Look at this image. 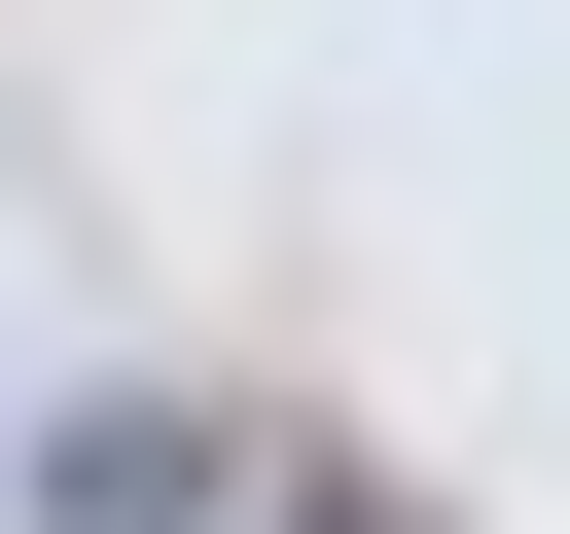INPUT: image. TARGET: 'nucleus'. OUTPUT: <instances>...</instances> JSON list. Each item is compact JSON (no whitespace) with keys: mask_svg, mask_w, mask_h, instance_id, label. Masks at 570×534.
I'll return each mask as SVG.
<instances>
[{"mask_svg":"<svg viewBox=\"0 0 570 534\" xmlns=\"http://www.w3.org/2000/svg\"><path fill=\"white\" fill-rule=\"evenodd\" d=\"M36 534H214V427H178V392H71V427H36Z\"/></svg>","mask_w":570,"mask_h":534,"instance_id":"f257e3e1","label":"nucleus"},{"mask_svg":"<svg viewBox=\"0 0 570 534\" xmlns=\"http://www.w3.org/2000/svg\"><path fill=\"white\" fill-rule=\"evenodd\" d=\"M321 534H428V498H356V463H321Z\"/></svg>","mask_w":570,"mask_h":534,"instance_id":"f03ea898","label":"nucleus"}]
</instances>
